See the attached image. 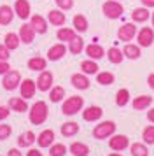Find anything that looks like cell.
Returning a JSON list of instances; mask_svg holds the SVG:
<instances>
[{"mask_svg": "<svg viewBox=\"0 0 154 156\" xmlns=\"http://www.w3.org/2000/svg\"><path fill=\"white\" fill-rule=\"evenodd\" d=\"M77 35V32L74 28H67V27H60V30L56 32V37L60 42H70L74 37Z\"/></svg>", "mask_w": 154, "mask_h": 156, "instance_id": "32", "label": "cell"}, {"mask_svg": "<svg viewBox=\"0 0 154 156\" xmlns=\"http://www.w3.org/2000/svg\"><path fill=\"white\" fill-rule=\"evenodd\" d=\"M119 2H121V0H119Z\"/></svg>", "mask_w": 154, "mask_h": 156, "instance_id": "53", "label": "cell"}, {"mask_svg": "<svg viewBox=\"0 0 154 156\" xmlns=\"http://www.w3.org/2000/svg\"><path fill=\"white\" fill-rule=\"evenodd\" d=\"M151 105H152V97L151 95H138L131 102V107L135 111H147Z\"/></svg>", "mask_w": 154, "mask_h": 156, "instance_id": "19", "label": "cell"}, {"mask_svg": "<svg viewBox=\"0 0 154 156\" xmlns=\"http://www.w3.org/2000/svg\"><path fill=\"white\" fill-rule=\"evenodd\" d=\"M11 58V49L5 44H0V62H7Z\"/></svg>", "mask_w": 154, "mask_h": 156, "instance_id": "43", "label": "cell"}, {"mask_svg": "<svg viewBox=\"0 0 154 156\" xmlns=\"http://www.w3.org/2000/svg\"><path fill=\"white\" fill-rule=\"evenodd\" d=\"M7 107H9L11 111H14V112H25V111L30 109L28 104H26V100L23 98V97H12V98H9Z\"/></svg>", "mask_w": 154, "mask_h": 156, "instance_id": "20", "label": "cell"}, {"mask_svg": "<svg viewBox=\"0 0 154 156\" xmlns=\"http://www.w3.org/2000/svg\"><path fill=\"white\" fill-rule=\"evenodd\" d=\"M128 102H130V91L126 88L117 90V93H116V105L124 107V105H128Z\"/></svg>", "mask_w": 154, "mask_h": 156, "instance_id": "38", "label": "cell"}, {"mask_svg": "<svg viewBox=\"0 0 154 156\" xmlns=\"http://www.w3.org/2000/svg\"><path fill=\"white\" fill-rule=\"evenodd\" d=\"M21 84V74L18 70H11L4 74V79H2V86H4V90L7 91H14L16 88H19Z\"/></svg>", "mask_w": 154, "mask_h": 156, "instance_id": "7", "label": "cell"}, {"mask_svg": "<svg viewBox=\"0 0 154 156\" xmlns=\"http://www.w3.org/2000/svg\"><path fill=\"white\" fill-rule=\"evenodd\" d=\"M151 20V12H149V9L147 7H137V9H133L131 11V21L133 23H145V21H149Z\"/></svg>", "mask_w": 154, "mask_h": 156, "instance_id": "22", "label": "cell"}, {"mask_svg": "<svg viewBox=\"0 0 154 156\" xmlns=\"http://www.w3.org/2000/svg\"><path fill=\"white\" fill-rule=\"evenodd\" d=\"M11 133H12V126L11 125H0V140L9 139Z\"/></svg>", "mask_w": 154, "mask_h": 156, "instance_id": "41", "label": "cell"}, {"mask_svg": "<svg viewBox=\"0 0 154 156\" xmlns=\"http://www.w3.org/2000/svg\"><path fill=\"white\" fill-rule=\"evenodd\" d=\"M70 83H72V86H74L75 90H81V91H86V90H89V86H91V81L88 79V76H86L84 72H77V74H72V77H70Z\"/></svg>", "mask_w": 154, "mask_h": 156, "instance_id": "12", "label": "cell"}, {"mask_svg": "<svg viewBox=\"0 0 154 156\" xmlns=\"http://www.w3.org/2000/svg\"><path fill=\"white\" fill-rule=\"evenodd\" d=\"M35 91H37V83H35L33 79H25V81H21L19 93H21V97H23L25 100L33 98Z\"/></svg>", "mask_w": 154, "mask_h": 156, "instance_id": "14", "label": "cell"}, {"mask_svg": "<svg viewBox=\"0 0 154 156\" xmlns=\"http://www.w3.org/2000/svg\"><path fill=\"white\" fill-rule=\"evenodd\" d=\"M142 140L147 146H154V125H147L142 132Z\"/></svg>", "mask_w": 154, "mask_h": 156, "instance_id": "39", "label": "cell"}, {"mask_svg": "<svg viewBox=\"0 0 154 156\" xmlns=\"http://www.w3.org/2000/svg\"><path fill=\"white\" fill-rule=\"evenodd\" d=\"M7 156H23V153H21L18 147H12V149L7 151Z\"/></svg>", "mask_w": 154, "mask_h": 156, "instance_id": "46", "label": "cell"}, {"mask_svg": "<svg viewBox=\"0 0 154 156\" xmlns=\"http://www.w3.org/2000/svg\"><path fill=\"white\" fill-rule=\"evenodd\" d=\"M4 44H5L11 51L18 49V48H19V44H21L19 35H18V34H12V32H9V34H5V37H4Z\"/></svg>", "mask_w": 154, "mask_h": 156, "instance_id": "37", "label": "cell"}, {"mask_svg": "<svg viewBox=\"0 0 154 156\" xmlns=\"http://www.w3.org/2000/svg\"><path fill=\"white\" fill-rule=\"evenodd\" d=\"M137 44L140 48H151L154 44V28L152 27H142L137 32Z\"/></svg>", "mask_w": 154, "mask_h": 156, "instance_id": "5", "label": "cell"}, {"mask_svg": "<svg viewBox=\"0 0 154 156\" xmlns=\"http://www.w3.org/2000/svg\"><path fill=\"white\" fill-rule=\"evenodd\" d=\"M98 63L95 62V60H84V62H81V72H84L86 76H96L98 74Z\"/></svg>", "mask_w": 154, "mask_h": 156, "instance_id": "30", "label": "cell"}, {"mask_svg": "<svg viewBox=\"0 0 154 156\" xmlns=\"http://www.w3.org/2000/svg\"><path fill=\"white\" fill-rule=\"evenodd\" d=\"M14 16H16V12H14V9L11 7V5H0V25L2 27H7V25H11L14 20Z\"/></svg>", "mask_w": 154, "mask_h": 156, "instance_id": "23", "label": "cell"}, {"mask_svg": "<svg viewBox=\"0 0 154 156\" xmlns=\"http://www.w3.org/2000/svg\"><path fill=\"white\" fill-rule=\"evenodd\" d=\"M151 23H152V28H154V12H151Z\"/></svg>", "mask_w": 154, "mask_h": 156, "instance_id": "52", "label": "cell"}, {"mask_svg": "<svg viewBox=\"0 0 154 156\" xmlns=\"http://www.w3.org/2000/svg\"><path fill=\"white\" fill-rule=\"evenodd\" d=\"M105 55H107V58H109V62L114 63V65H121V63H123V60H124L123 49H117V48H110Z\"/></svg>", "mask_w": 154, "mask_h": 156, "instance_id": "33", "label": "cell"}, {"mask_svg": "<svg viewBox=\"0 0 154 156\" xmlns=\"http://www.w3.org/2000/svg\"><path fill=\"white\" fill-rule=\"evenodd\" d=\"M102 12L109 20H119L124 12V7H123V4L119 0H107L102 5Z\"/></svg>", "mask_w": 154, "mask_h": 156, "instance_id": "4", "label": "cell"}, {"mask_svg": "<svg viewBox=\"0 0 154 156\" xmlns=\"http://www.w3.org/2000/svg\"><path fill=\"white\" fill-rule=\"evenodd\" d=\"M147 121L154 125V107H152V109L149 107V111H147Z\"/></svg>", "mask_w": 154, "mask_h": 156, "instance_id": "49", "label": "cell"}, {"mask_svg": "<svg viewBox=\"0 0 154 156\" xmlns=\"http://www.w3.org/2000/svg\"><path fill=\"white\" fill-rule=\"evenodd\" d=\"M18 35H19L21 44H26V46H30V44L35 41V35H37V32L33 30V27H32L30 23H23V25L19 27V32H18Z\"/></svg>", "mask_w": 154, "mask_h": 156, "instance_id": "10", "label": "cell"}, {"mask_svg": "<svg viewBox=\"0 0 154 156\" xmlns=\"http://www.w3.org/2000/svg\"><path fill=\"white\" fill-rule=\"evenodd\" d=\"M68 151L72 156H88L89 154V146H86L84 142H72Z\"/></svg>", "mask_w": 154, "mask_h": 156, "instance_id": "28", "label": "cell"}, {"mask_svg": "<svg viewBox=\"0 0 154 156\" xmlns=\"http://www.w3.org/2000/svg\"><path fill=\"white\" fill-rule=\"evenodd\" d=\"M9 70H11V65L7 63V62H0V76L7 74Z\"/></svg>", "mask_w": 154, "mask_h": 156, "instance_id": "45", "label": "cell"}, {"mask_svg": "<svg viewBox=\"0 0 154 156\" xmlns=\"http://www.w3.org/2000/svg\"><path fill=\"white\" fill-rule=\"evenodd\" d=\"M140 2H142V5L147 7V9H152L154 7V0H140Z\"/></svg>", "mask_w": 154, "mask_h": 156, "instance_id": "50", "label": "cell"}, {"mask_svg": "<svg viewBox=\"0 0 154 156\" xmlns=\"http://www.w3.org/2000/svg\"><path fill=\"white\" fill-rule=\"evenodd\" d=\"M103 116V109L98 105H89L82 109V119L88 121V123H95V121H100Z\"/></svg>", "mask_w": 154, "mask_h": 156, "instance_id": "13", "label": "cell"}, {"mask_svg": "<svg viewBox=\"0 0 154 156\" xmlns=\"http://www.w3.org/2000/svg\"><path fill=\"white\" fill-rule=\"evenodd\" d=\"M53 81H54V76H53V72L49 70H42L39 74V79L35 81L37 83V90L39 91H49L51 88H53Z\"/></svg>", "mask_w": 154, "mask_h": 156, "instance_id": "9", "label": "cell"}, {"mask_svg": "<svg viewBox=\"0 0 154 156\" xmlns=\"http://www.w3.org/2000/svg\"><path fill=\"white\" fill-rule=\"evenodd\" d=\"M109 147L112 151L121 153V151H124V149L130 147V139L123 133H114L112 137H109Z\"/></svg>", "mask_w": 154, "mask_h": 156, "instance_id": "8", "label": "cell"}, {"mask_svg": "<svg viewBox=\"0 0 154 156\" xmlns=\"http://www.w3.org/2000/svg\"><path fill=\"white\" fill-rule=\"evenodd\" d=\"M86 55H88V58H91V60H95V62H98V60H102V58L105 56V49L100 46V44H88L86 48Z\"/></svg>", "mask_w": 154, "mask_h": 156, "instance_id": "21", "label": "cell"}, {"mask_svg": "<svg viewBox=\"0 0 154 156\" xmlns=\"http://www.w3.org/2000/svg\"><path fill=\"white\" fill-rule=\"evenodd\" d=\"M28 69L35 72H42L47 69V58H42V56H33L28 60Z\"/></svg>", "mask_w": 154, "mask_h": 156, "instance_id": "26", "label": "cell"}, {"mask_svg": "<svg viewBox=\"0 0 154 156\" xmlns=\"http://www.w3.org/2000/svg\"><path fill=\"white\" fill-rule=\"evenodd\" d=\"M9 114H11V109H9V107L0 105V121L7 119V118H9Z\"/></svg>", "mask_w": 154, "mask_h": 156, "instance_id": "44", "label": "cell"}, {"mask_svg": "<svg viewBox=\"0 0 154 156\" xmlns=\"http://www.w3.org/2000/svg\"><path fill=\"white\" fill-rule=\"evenodd\" d=\"M58 9H61V11H70V9L74 7V0H54Z\"/></svg>", "mask_w": 154, "mask_h": 156, "instance_id": "42", "label": "cell"}, {"mask_svg": "<svg viewBox=\"0 0 154 156\" xmlns=\"http://www.w3.org/2000/svg\"><path fill=\"white\" fill-rule=\"evenodd\" d=\"M35 142H37V135L32 130H28V132H25L18 137V146L19 147H32Z\"/></svg>", "mask_w": 154, "mask_h": 156, "instance_id": "27", "label": "cell"}, {"mask_svg": "<svg viewBox=\"0 0 154 156\" xmlns=\"http://www.w3.org/2000/svg\"><path fill=\"white\" fill-rule=\"evenodd\" d=\"M12 9H14V12H16V16L19 20H23V21H26L28 18L32 16V5H30L28 0H16Z\"/></svg>", "mask_w": 154, "mask_h": 156, "instance_id": "11", "label": "cell"}, {"mask_svg": "<svg viewBox=\"0 0 154 156\" xmlns=\"http://www.w3.org/2000/svg\"><path fill=\"white\" fill-rule=\"evenodd\" d=\"M67 154V146L65 144H53L49 147V156H65Z\"/></svg>", "mask_w": 154, "mask_h": 156, "instance_id": "40", "label": "cell"}, {"mask_svg": "<svg viewBox=\"0 0 154 156\" xmlns=\"http://www.w3.org/2000/svg\"><path fill=\"white\" fill-rule=\"evenodd\" d=\"M82 109H84V98L79 97V95H72L67 100H63V104H61V112L65 116H75Z\"/></svg>", "mask_w": 154, "mask_h": 156, "instance_id": "2", "label": "cell"}, {"mask_svg": "<svg viewBox=\"0 0 154 156\" xmlns=\"http://www.w3.org/2000/svg\"><path fill=\"white\" fill-rule=\"evenodd\" d=\"M79 125H77L75 121H67V123H63L61 125V128H60V132H61V135L63 137H74V135H77L79 133Z\"/></svg>", "mask_w": 154, "mask_h": 156, "instance_id": "29", "label": "cell"}, {"mask_svg": "<svg viewBox=\"0 0 154 156\" xmlns=\"http://www.w3.org/2000/svg\"><path fill=\"white\" fill-rule=\"evenodd\" d=\"M47 23H51L53 27H63L67 23V16L61 9H51L47 12Z\"/></svg>", "mask_w": 154, "mask_h": 156, "instance_id": "18", "label": "cell"}, {"mask_svg": "<svg viewBox=\"0 0 154 156\" xmlns=\"http://www.w3.org/2000/svg\"><path fill=\"white\" fill-rule=\"evenodd\" d=\"M65 98V88L63 86H53L49 90V100L53 104H58V102H63Z\"/></svg>", "mask_w": 154, "mask_h": 156, "instance_id": "36", "label": "cell"}, {"mask_svg": "<svg viewBox=\"0 0 154 156\" xmlns=\"http://www.w3.org/2000/svg\"><path fill=\"white\" fill-rule=\"evenodd\" d=\"M26 156H44V154H42V153L39 151V149L30 147V149H28V153H26Z\"/></svg>", "mask_w": 154, "mask_h": 156, "instance_id": "47", "label": "cell"}, {"mask_svg": "<svg viewBox=\"0 0 154 156\" xmlns=\"http://www.w3.org/2000/svg\"><path fill=\"white\" fill-rule=\"evenodd\" d=\"M130 153L131 156H149V149L145 142H133L130 144Z\"/></svg>", "mask_w": 154, "mask_h": 156, "instance_id": "34", "label": "cell"}, {"mask_svg": "<svg viewBox=\"0 0 154 156\" xmlns=\"http://www.w3.org/2000/svg\"><path fill=\"white\" fill-rule=\"evenodd\" d=\"M117 130V125L114 121H100V125L93 128V137L96 140H103V139H109L116 133Z\"/></svg>", "mask_w": 154, "mask_h": 156, "instance_id": "3", "label": "cell"}, {"mask_svg": "<svg viewBox=\"0 0 154 156\" xmlns=\"http://www.w3.org/2000/svg\"><path fill=\"white\" fill-rule=\"evenodd\" d=\"M72 25H74V30H75L77 34H84V32H88V28H89L88 18H86L84 14H75L74 16Z\"/></svg>", "mask_w": 154, "mask_h": 156, "instance_id": "25", "label": "cell"}, {"mask_svg": "<svg viewBox=\"0 0 154 156\" xmlns=\"http://www.w3.org/2000/svg\"><path fill=\"white\" fill-rule=\"evenodd\" d=\"M114 81H116V76H114L112 72H109V70L98 72L96 74V83L100 86H110V84H114Z\"/></svg>", "mask_w": 154, "mask_h": 156, "instance_id": "35", "label": "cell"}, {"mask_svg": "<svg viewBox=\"0 0 154 156\" xmlns=\"http://www.w3.org/2000/svg\"><path fill=\"white\" fill-rule=\"evenodd\" d=\"M123 55L128 60H138L140 55H142V49H140L138 44H131V42H126L124 48H123Z\"/></svg>", "mask_w": 154, "mask_h": 156, "instance_id": "24", "label": "cell"}, {"mask_svg": "<svg viewBox=\"0 0 154 156\" xmlns=\"http://www.w3.org/2000/svg\"><path fill=\"white\" fill-rule=\"evenodd\" d=\"M137 32H138V28H137V23H124L123 27H119L117 30V39L121 41V42H130V41H133L135 37H137Z\"/></svg>", "mask_w": 154, "mask_h": 156, "instance_id": "6", "label": "cell"}, {"mask_svg": "<svg viewBox=\"0 0 154 156\" xmlns=\"http://www.w3.org/2000/svg\"><path fill=\"white\" fill-rule=\"evenodd\" d=\"M84 48H86V46H84V39L81 35H75L68 42V51L72 53V55H81V53L84 51Z\"/></svg>", "mask_w": 154, "mask_h": 156, "instance_id": "31", "label": "cell"}, {"mask_svg": "<svg viewBox=\"0 0 154 156\" xmlns=\"http://www.w3.org/2000/svg\"><path fill=\"white\" fill-rule=\"evenodd\" d=\"M147 84H149V88H151V90L154 91V72L147 76Z\"/></svg>", "mask_w": 154, "mask_h": 156, "instance_id": "48", "label": "cell"}, {"mask_svg": "<svg viewBox=\"0 0 154 156\" xmlns=\"http://www.w3.org/2000/svg\"><path fill=\"white\" fill-rule=\"evenodd\" d=\"M30 25L33 27V30L37 32V34H40V35H44V34H47V20L44 18V16L40 14H33L30 16Z\"/></svg>", "mask_w": 154, "mask_h": 156, "instance_id": "17", "label": "cell"}, {"mask_svg": "<svg viewBox=\"0 0 154 156\" xmlns=\"http://www.w3.org/2000/svg\"><path fill=\"white\" fill-rule=\"evenodd\" d=\"M65 55H67V46H65V42H58V44L51 46L47 49V60L49 62H58V60H61Z\"/></svg>", "mask_w": 154, "mask_h": 156, "instance_id": "16", "label": "cell"}, {"mask_svg": "<svg viewBox=\"0 0 154 156\" xmlns=\"http://www.w3.org/2000/svg\"><path fill=\"white\" fill-rule=\"evenodd\" d=\"M109 156H123V154H121V153H117V151H114V153H110Z\"/></svg>", "mask_w": 154, "mask_h": 156, "instance_id": "51", "label": "cell"}, {"mask_svg": "<svg viewBox=\"0 0 154 156\" xmlns=\"http://www.w3.org/2000/svg\"><path fill=\"white\" fill-rule=\"evenodd\" d=\"M37 144H39V147H42V149H49L54 144V132H53L51 128L42 130L40 133H39V137H37Z\"/></svg>", "mask_w": 154, "mask_h": 156, "instance_id": "15", "label": "cell"}, {"mask_svg": "<svg viewBox=\"0 0 154 156\" xmlns=\"http://www.w3.org/2000/svg\"><path fill=\"white\" fill-rule=\"evenodd\" d=\"M47 116H49V107L44 100H39L35 102L33 105L28 109V118H30V123L32 125H44L47 121Z\"/></svg>", "mask_w": 154, "mask_h": 156, "instance_id": "1", "label": "cell"}]
</instances>
